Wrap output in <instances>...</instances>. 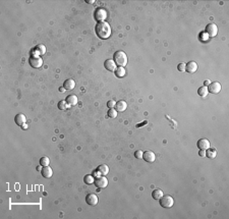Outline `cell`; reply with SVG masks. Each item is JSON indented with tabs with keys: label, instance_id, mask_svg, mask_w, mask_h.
I'll use <instances>...</instances> for the list:
<instances>
[{
	"label": "cell",
	"instance_id": "obj_8",
	"mask_svg": "<svg viewBox=\"0 0 229 219\" xmlns=\"http://www.w3.org/2000/svg\"><path fill=\"white\" fill-rule=\"evenodd\" d=\"M208 88V91L209 92H211L212 94H218L219 92L221 91V85L218 83V82H214V83H211L210 85H209Z\"/></svg>",
	"mask_w": 229,
	"mask_h": 219
},
{
	"label": "cell",
	"instance_id": "obj_4",
	"mask_svg": "<svg viewBox=\"0 0 229 219\" xmlns=\"http://www.w3.org/2000/svg\"><path fill=\"white\" fill-rule=\"evenodd\" d=\"M94 17L96 21H98L99 23H103V21L107 19V11L104 8H99L96 10L94 15Z\"/></svg>",
	"mask_w": 229,
	"mask_h": 219
},
{
	"label": "cell",
	"instance_id": "obj_15",
	"mask_svg": "<svg viewBox=\"0 0 229 219\" xmlns=\"http://www.w3.org/2000/svg\"><path fill=\"white\" fill-rule=\"evenodd\" d=\"M104 66L106 69H108V70L110 71H115L116 70V63H115L114 60H111V59H108V60H106L104 62Z\"/></svg>",
	"mask_w": 229,
	"mask_h": 219
},
{
	"label": "cell",
	"instance_id": "obj_9",
	"mask_svg": "<svg viewBox=\"0 0 229 219\" xmlns=\"http://www.w3.org/2000/svg\"><path fill=\"white\" fill-rule=\"evenodd\" d=\"M98 201H99L98 197L95 194H89L86 197V202H87L90 206H96V205L98 204Z\"/></svg>",
	"mask_w": 229,
	"mask_h": 219
},
{
	"label": "cell",
	"instance_id": "obj_28",
	"mask_svg": "<svg viewBox=\"0 0 229 219\" xmlns=\"http://www.w3.org/2000/svg\"><path fill=\"white\" fill-rule=\"evenodd\" d=\"M108 116L110 117V118H115V117L117 116V110H115V109H113V108H110L108 110Z\"/></svg>",
	"mask_w": 229,
	"mask_h": 219
},
{
	"label": "cell",
	"instance_id": "obj_1",
	"mask_svg": "<svg viewBox=\"0 0 229 219\" xmlns=\"http://www.w3.org/2000/svg\"><path fill=\"white\" fill-rule=\"evenodd\" d=\"M96 34L101 39H108L111 36V27L108 23H98L96 26Z\"/></svg>",
	"mask_w": 229,
	"mask_h": 219
},
{
	"label": "cell",
	"instance_id": "obj_11",
	"mask_svg": "<svg viewBox=\"0 0 229 219\" xmlns=\"http://www.w3.org/2000/svg\"><path fill=\"white\" fill-rule=\"evenodd\" d=\"M46 53V47L44 45H37L36 48L33 50V56H39L44 55Z\"/></svg>",
	"mask_w": 229,
	"mask_h": 219
},
{
	"label": "cell",
	"instance_id": "obj_16",
	"mask_svg": "<svg viewBox=\"0 0 229 219\" xmlns=\"http://www.w3.org/2000/svg\"><path fill=\"white\" fill-rule=\"evenodd\" d=\"M197 69H198V64H197V62H195V61H190L186 66V70L190 73H196Z\"/></svg>",
	"mask_w": 229,
	"mask_h": 219
},
{
	"label": "cell",
	"instance_id": "obj_37",
	"mask_svg": "<svg viewBox=\"0 0 229 219\" xmlns=\"http://www.w3.org/2000/svg\"><path fill=\"white\" fill-rule=\"evenodd\" d=\"M64 90H65L64 88H60V91H61V92H63V91H64Z\"/></svg>",
	"mask_w": 229,
	"mask_h": 219
},
{
	"label": "cell",
	"instance_id": "obj_19",
	"mask_svg": "<svg viewBox=\"0 0 229 219\" xmlns=\"http://www.w3.org/2000/svg\"><path fill=\"white\" fill-rule=\"evenodd\" d=\"M65 101H66L69 106H74L77 103V97L75 95H69V96L66 97V100Z\"/></svg>",
	"mask_w": 229,
	"mask_h": 219
},
{
	"label": "cell",
	"instance_id": "obj_34",
	"mask_svg": "<svg viewBox=\"0 0 229 219\" xmlns=\"http://www.w3.org/2000/svg\"><path fill=\"white\" fill-rule=\"evenodd\" d=\"M210 84H211V83H210V81H205L204 86H206V87H207V86H209V85H210Z\"/></svg>",
	"mask_w": 229,
	"mask_h": 219
},
{
	"label": "cell",
	"instance_id": "obj_29",
	"mask_svg": "<svg viewBox=\"0 0 229 219\" xmlns=\"http://www.w3.org/2000/svg\"><path fill=\"white\" fill-rule=\"evenodd\" d=\"M143 155H144V153H143V151H141V150L135 151V158H137V159H142Z\"/></svg>",
	"mask_w": 229,
	"mask_h": 219
},
{
	"label": "cell",
	"instance_id": "obj_25",
	"mask_svg": "<svg viewBox=\"0 0 229 219\" xmlns=\"http://www.w3.org/2000/svg\"><path fill=\"white\" fill-rule=\"evenodd\" d=\"M83 182L87 184H94L95 180H94V178H93V175L87 174L85 178H83Z\"/></svg>",
	"mask_w": 229,
	"mask_h": 219
},
{
	"label": "cell",
	"instance_id": "obj_27",
	"mask_svg": "<svg viewBox=\"0 0 229 219\" xmlns=\"http://www.w3.org/2000/svg\"><path fill=\"white\" fill-rule=\"evenodd\" d=\"M40 164H41L42 166H48V165L50 164V159H49L48 157H42V158L40 159Z\"/></svg>",
	"mask_w": 229,
	"mask_h": 219
},
{
	"label": "cell",
	"instance_id": "obj_36",
	"mask_svg": "<svg viewBox=\"0 0 229 219\" xmlns=\"http://www.w3.org/2000/svg\"><path fill=\"white\" fill-rule=\"evenodd\" d=\"M88 3H95V0H87Z\"/></svg>",
	"mask_w": 229,
	"mask_h": 219
},
{
	"label": "cell",
	"instance_id": "obj_18",
	"mask_svg": "<svg viewBox=\"0 0 229 219\" xmlns=\"http://www.w3.org/2000/svg\"><path fill=\"white\" fill-rule=\"evenodd\" d=\"M126 108H127V104L125 101L121 100L116 103V110L119 111V112H123L124 110H126Z\"/></svg>",
	"mask_w": 229,
	"mask_h": 219
},
{
	"label": "cell",
	"instance_id": "obj_22",
	"mask_svg": "<svg viewBox=\"0 0 229 219\" xmlns=\"http://www.w3.org/2000/svg\"><path fill=\"white\" fill-rule=\"evenodd\" d=\"M206 156L208 157V158H210V159L216 158V156H217L216 150H215V149H210V148H209L208 150L206 151Z\"/></svg>",
	"mask_w": 229,
	"mask_h": 219
},
{
	"label": "cell",
	"instance_id": "obj_32",
	"mask_svg": "<svg viewBox=\"0 0 229 219\" xmlns=\"http://www.w3.org/2000/svg\"><path fill=\"white\" fill-rule=\"evenodd\" d=\"M199 155H200L201 157H205L206 156V150H201L200 152H199Z\"/></svg>",
	"mask_w": 229,
	"mask_h": 219
},
{
	"label": "cell",
	"instance_id": "obj_21",
	"mask_svg": "<svg viewBox=\"0 0 229 219\" xmlns=\"http://www.w3.org/2000/svg\"><path fill=\"white\" fill-rule=\"evenodd\" d=\"M98 171L101 175H107L109 172V167L106 164H102L98 167Z\"/></svg>",
	"mask_w": 229,
	"mask_h": 219
},
{
	"label": "cell",
	"instance_id": "obj_24",
	"mask_svg": "<svg viewBox=\"0 0 229 219\" xmlns=\"http://www.w3.org/2000/svg\"><path fill=\"white\" fill-rule=\"evenodd\" d=\"M115 75H116L117 77H124V75H125L124 67L119 66L118 68H116V70H115Z\"/></svg>",
	"mask_w": 229,
	"mask_h": 219
},
{
	"label": "cell",
	"instance_id": "obj_30",
	"mask_svg": "<svg viewBox=\"0 0 229 219\" xmlns=\"http://www.w3.org/2000/svg\"><path fill=\"white\" fill-rule=\"evenodd\" d=\"M186 63L182 62V63H179L178 66H177V68H178L179 71H186Z\"/></svg>",
	"mask_w": 229,
	"mask_h": 219
},
{
	"label": "cell",
	"instance_id": "obj_3",
	"mask_svg": "<svg viewBox=\"0 0 229 219\" xmlns=\"http://www.w3.org/2000/svg\"><path fill=\"white\" fill-rule=\"evenodd\" d=\"M160 205L163 207V208H171L174 204V200L171 196H163L162 198L160 199Z\"/></svg>",
	"mask_w": 229,
	"mask_h": 219
},
{
	"label": "cell",
	"instance_id": "obj_20",
	"mask_svg": "<svg viewBox=\"0 0 229 219\" xmlns=\"http://www.w3.org/2000/svg\"><path fill=\"white\" fill-rule=\"evenodd\" d=\"M164 196V194H163V192L161 190H159V189H156V190L153 191L152 193V197L153 199H155V200H160L162 197Z\"/></svg>",
	"mask_w": 229,
	"mask_h": 219
},
{
	"label": "cell",
	"instance_id": "obj_31",
	"mask_svg": "<svg viewBox=\"0 0 229 219\" xmlns=\"http://www.w3.org/2000/svg\"><path fill=\"white\" fill-rule=\"evenodd\" d=\"M107 105H108V107H109V108H113V107L115 106V101H113V100H110L108 103H107Z\"/></svg>",
	"mask_w": 229,
	"mask_h": 219
},
{
	"label": "cell",
	"instance_id": "obj_5",
	"mask_svg": "<svg viewBox=\"0 0 229 219\" xmlns=\"http://www.w3.org/2000/svg\"><path fill=\"white\" fill-rule=\"evenodd\" d=\"M30 65L34 68H40L43 65V60L40 56H32L29 60Z\"/></svg>",
	"mask_w": 229,
	"mask_h": 219
},
{
	"label": "cell",
	"instance_id": "obj_7",
	"mask_svg": "<svg viewBox=\"0 0 229 219\" xmlns=\"http://www.w3.org/2000/svg\"><path fill=\"white\" fill-rule=\"evenodd\" d=\"M206 32L209 37H216L217 33H218V28L215 23H209L206 27Z\"/></svg>",
	"mask_w": 229,
	"mask_h": 219
},
{
	"label": "cell",
	"instance_id": "obj_26",
	"mask_svg": "<svg viewBox=\"0 0 229 219\" xmlns=\"http://www.w3.org/2000/svg\"><path fill=\"white\" fill-rule=\"evenodd\" d=\"M68 107H69V105L67 104V102L65 100H62L58 103V108L60 109V110H66Z\"/></svg>",
	"mask_w": 229,
	"mask_h": 219
},
{
	"label": "cell",
	"instance_id": "obj_2",
	"mask_svg": "<svg viewBox=\"0 0 229 219\" xmlns=\"http://www.w3.org/2000/svg\"><path fill=\"white\" fill-rule=\"evenodd\" d=\"M114 61L117 65L124 67L127 64V55L123 51H117L114 54Z\"/></svg>",
	"mask_w": 229,
	"mask_h": 219
},
{
	"label": "cell",
	"instance_id": "obj_14",
	"mask_svg": "<svg viewBox=\"0 0 229 219\" xmlns=\"http://www.w3.org/2000/svg\"><path fill=\"white\" fill-rule=\"evenodd\" d=\"M14 121L15 123H17V125H23L26 123V121H27V117H26L25 114H23V113H19V114L15 115L14 117Z\"/></svg>",
	"mask_w": 229,
	"mask_h": 219
},
{
	"label": "cell",
	"instance_id": "obj_35",
	"mask_svg": "<svg viewBox=\"0 0 229 219\" xmlns=\"http://www.w3.org/2000/svg\"><path fill=\"white\" fill-rule=\"evenodd\" d=\"M21 128H23V129H27V128H28V125H27V123H25V124H23V125H21Z\"/></svg>",
	"mask_w": 229,
	"mask_h": 219
},
{
	"label": "cell",
	"instance_id": "obj_13",
	"mask_svg": "<svg viewBox=\"0 0 229 219\" xmlns=\"http://www.w3.org/2000/svg\"><path fill=\"white\" fill-rule=\"evenodd\" d=\"M41 173H42V175H43L44 178H50L51 176L53 175V170H52V168H51V167H49V165H48V166H44L43 168H42Z\"/></svg>",
	"mask_w": 229,
	"mask_h": 219
},
{
	"label": "cell",
	"instance_id": "obj_23",
	"mask_svg": "<svg viewBox=\"0 0 229 219\" xmlns=\"http://www.w3.org/2000/svg\"><path fill=\"white\" fill-rule=\"evenodd\" d=\"M208 88L206 87V86H203V87H201L200 89L198 90V94L200 95L201 97H206L207 95H208Z\"/></svg>",
	"mask_w": 229,
	"mask_h": 219
},
{
	"label": "cell",
	"instance_id": "obj_6",
	"mask_svg": "<svg viewBox=\"0 0 229 219\" xmlns=\"http://www.w3.org/2000/svg\"><path fill=\"white\" fill-rule=\"evenodd\" d=\"M94 184H96L97 188H100V189H104L108 186V180L105 178L104 175L103 176H99L95 180Z\"/></svg>",
	"mask_w": 229,
	"mask_h": 219
},
{
	"label": "cell",
	"instance_id": "obj_17",
	"mask_svg": "<svg viewBox=\"0 0 229 219\" xmlns=\"http://www.w3.org/2000/svg\"><path fill=\"white\" fill-rule=\"evenodd\" d=\"M74 87H75V83L71 79H66L64 82V84H63V88H64L65 90H72V89H74Z\"/></svg>",
	"mask_w": 229,
	"mask_h": 219
},
{
	"label": "cell",
	"instance_id": "obj_33",
	"mask_svg": "<svg viewBox=\"0 0 229 219\" xmlns=\"http://www.w3.org/2000/svg\"><path fill=\"white\" fill-rule=\"evenodd\" d=\"M147 123H148V121L145 120L144 122H142L141 124H140V123H139V124H137V127H142V125H145V124H147Z\"/></svg>",
	"mask_w": 229,
	"mask_h": 219
},
{
	"label": "cell",
	"instance_id": "obj_12",
	"mask_svg": "<svg viewBox=\"0 0 229 219\" xmlns=\"http://www.w3.org/2000/svg\"><path fill=\"white\" fill-rule=\"evenodd\" d=\"M198 147L200 150H208L210 148V142L207 139H201L198 141Z\"/></svg>",
	"mask_w": 229,
	"mask_h": 219
},
{
	"label": "cell",
	"instance_id": "obj_10",
	"mask_svg": "<svg viewBox=\"0 0 229 219\" xmlns=\"http://www.w3.org/2000/svg\"><path fill=\"white\" fill-rule=\"evenodd\" d=\"M143 159H145V161H147V162H154L155 159H156V155H155V153L153 151L148 150L144 153Z\"/></svg>",
	"mask_w": 229,
	"mask_h": 219
}]
</instances>
